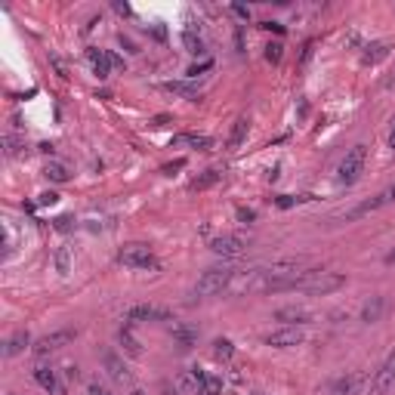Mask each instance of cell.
<instances>
[{
	"mask_svg": "<svg viewBox=\"0 0 395 395\" xmlns=\"http://www.w3.org/2000/svg\"><path fill=\"white\" fill-rule=\"evenodd\" d=\"M343 284H346V278L337 275V272H302V275L296 278L294 290L309 294V296H327V294H333V290H339Z\"/></svg>",
	"mask_w": 395,
	"mask_h": 395,
	"instance_id": "1",
	"label": "cell"
},
{
	"mask_svg": "<svg viewBox=\"0 0 395 395\" xmlns=\"http://www.w3.org/2000/svg\"><path fill=\"white\" fill-rule=\"evenodd\" d=\"M232 281H235V269H228V265H213V269H207L201 278H198L195 296H198V300L216 296V294H222Z\"/></svg>",
	"mask_w": 395,
	"mask_h": 395,
	"instance_id": "2",
	"label": "cell"
},
{
	"mask_svg": "<svg viewBox=\"0 0 395 395\" xmlns=\"http://www.w3.org/2000/svg\"><path fill=\"white\" fill-rule=\"evenodd\" d=\"M117 263L130 265V269H139V272H160V259L145 244H123L117 250Z\"/></svg>",
	"mask_w": 395,
	"mask_h": 395,
	"instance_id": "3",
	"label": "cell"
},
{
	"mask_svg": "<svg viewBox=\"0 0 395 395\" xmlns=\"http://www.w3.org/2000/svg\"><path fill=\"white\" fill-rule=\"evenodd\" d=\"M364 160H368V148H364V145L349 148V152H346V158L339 160V167H337V179L343 185H355L358 176L364 173Z\"/></svg>",
	"mask_w": 395,
	"mask_h": 395,
	"instance_id": "4",
	"label": "cell"
},
{
	"mask_svg": "<svg viewBox=\"0 0 395 395\" xmlns=\"http://www.w3.org/2000/svg\"><path fill=\"white\" fill-rule=\"evenodd\" d=\"M74 339V331H53V333H47V337H40L34 343V355L37 358H47V355H53V352H59V349H65L68 343Z\"/></svg>",
	"mask_w": 395,
	"mask_h": 395,
	"instance_id": "5",
	"label": "cell"
},
{
	"mask_svg": "<svg viewBox=\"0 0 395 395\" xmlns=\"http://www.w3.org/2000/svg\"><path fill=\"white\" fill-rule=\"evenodd\" d=\"M392 386H395V352L380 364V370L374 374L368 395H389V389H392Z\"/></svg>",
	"mask_w": 395,
	"mask_h": 395,
	"instance_id": "6",
	"label": "cell"
},
{
	"mask_svg": "<svg viewBox=\"0 0 395 395\" xmlns=\"http://www.w3.org/2000/svg\"><path fill=\"white\" fill-rule=\"evenodd\" d=\"M244 247H247L244 235H219V238L210 241V250L219 253V256H228V259L241 256V253H244Z\"/></svg>",
	"mask_w": 395,
	"mask_h": 395,
	"instance_id": "7",
	"label": "cell"
},
{
	"mask_svg": "<svg viewBox=\"0 0 395 395\" xmlns=\"http://www.w3.org/2000/svg\"><path fill=\"white\" fill-rule=\"evenodd\" d=\"M302 331L300 327H281V331L269 333L265 337V346H275V349H290V346H300L302 343Z\"/></svg>",
	"mask_w": 395,
	"mask_h": 395,
	"instance_id": "8",
	"label": "cell"
},
{
	"mask_svg": "<svg viewBox=\"0 0 395 395\" xmlns=\"http://www.w3.org/2000/svg\"><path fill=\"white\" fill-rule=\"evenodd\" d=\"M102 361H105V370H108V376L115 383H130V370H127V364L121 361V355H117V352H105L102 355Z\"/></svg>",
	"mask_w": 395,
	"mask_h": 395,
	"instance_id": "9",
	"label": "cell"
},
{
	"mask_svg": "<svg viewBox=\"0 0 395 395\" xmlns=\"http://www.w3.org/2000/svg\"><path fill=\"white\" fill-rule=\"evenodd\" d=\"M34 383L49 395L59 392V380H56V370L49 364H34Z\"/></svg>",
	"mask_w": 395,
	"mask_h": 395,
	"instance_id": "10",
	"label": "cell"
},
{
	"mask_svg": "<svg viewBox=\"0 0 395 395\" xmlns=\"http://www.w3.org/2000/svg\"><path fill=\"white\" fill-rule=\"evenodd\" d=\"M167 318H170V312L158 306H133L127 312V321H167Z\"/></svg>",
	"mask_w": 395,
	"mask_h": 395,
	"instance_id": "11",
	"label": "cell"
},
{
	"mask_svg": "<svg viewBox=\"0 0 395 395\" xmlns=\"http://www.w3.org/2000/svg\"><path fill=\"white\" fill-rule=\"evenodd\" d=\"M173 145H189V148H198V152H210L213 139L204 133H176L173 136Z\"/></svg>",
	"mask_w": 395,
	"mask_h": 395,
	"instance_id": "12",
	"label": "cell"
},
{
	"mask_svg": "<svg viewBox=\"0 0 395 395\" xmlns=\"http://www.w3.org/2000/svg\"><path fill=\"white\" fill-rule=\"evenodd\" d=\"M86 59H90L93 71H96L99 77H108V71H111V56L105 53V49H96V47H90V49H86Z\"/></svg>",
	"mask_w": 395,
	"mask_h": 395,
	"instance_id": "13",
	"label": "cell"
},
{
	"mask_svg": "<svg viewBox=\"0 0 395 395\" xmlns=\"http://www.w3.org/2000/svg\"><path fill=\"white\" fill-rule=\"evenodd\" d=\"M247 130H250V121H247V117H238V121L232 123V133H228V139H226V148H228V152H235V148L244 145Z\"/></svg>",
	"mask_w": 395,
	"mask_h": 395,
	"instance_id": "14",
	"label": "cell"
},
{
	"mask_svg": "<svg viewBox=\"0 0 395 395\" xmlns=\"http://www.w3.org/2000/svg\"><path fill=\"white\" fill-rule=\"evenodd\" d=\"M386 56H389V43L386 40H374V43H368V47H364L361 62H364V65H376V62H383Z\"/></svg>",
	"mask_w": 395,
	"mask_h": 395,
	"instance_id": "15",
	"label": "cell"
},
{
	"mask_svg": "<svg viewBox=\"0 0 395 395\" xmlns=\"http://www.w3.org/2000/svg\"><path fill=\"white\" fill-rule=\"evenodd\" d=\"M164 86L173 93V96H182V99H189V102H198V99H201V90H198L195 84H189V80H170V84H164Z\"/></svg>",
	"mask_w": 395,
	"mask_h": 395,
	"instance_id": "16",
	"label": "cell"
},
{
	"mask_svg": "<svg viewBox=\"0 0 395 395\" xmlns=\"http://www.w3.org/2000/svg\"><path fill=\"white\" fill-rule=\"evenodd\" d=\"M309 318H312V315H309V312H302V309H294V306H290V309H278V312H275V321H281V324H309Z\"/></svg>",
	"mask_w": 395,
	"mask_h": 395,
	"instance_id": "17",
	"label": "cell"
},
{
	"mask_svg": "<svg viewBox=\"0 0 395 395\" xmlns=\"http://www.w3.org/2000/svg\"><path fill=\"white\" fill-rule=\"evenodd\" d=\"M31 343V337H28V331H16L10 339L3 343V355L6 358H12V355H19V352H25V346Z\"/></svg>",
	"mask_w": 395,
	"mask_h": 395,
	"instance_id": "18",
	"label": "cell"
},
{
	"mask_svg": "<svg viewBox=\"0 0 395 395\" xmlns=\"http://www.w3.org/2000/svg\"><path fill=\"white\" fill-rule=\"evenodd\" d=\"M380 315H383V296H370L361 309V321L364 324H374V321H380Z\"/></svg>",
	"mask_w": 395,
	"mask_h": 395,
	"instance_id": "19",
	"label": "cell"
},
{
	"mask_svg": "<svg viewBox=\"0 0 395 395\" xmlns=\"http://www.w3.org/2000/svg\"><path fill=\"white\" fill-rule=\"evenodd\" d=\"M173 339H176V346L185 352V349H191V346H195L198 333L191 331V327H185V324H173Z\"/></svg>",
	"mask_w": 395,
	"mask_h": 395,
	"instance_id": "20",
	"label": "cell"
},
{
	"mask_svg": "<svg viewBox=\"0 0 395 395\" xmlns=\"http://www.w3.org/2000/svg\"><path fill=\"white\" fill-rule=\"evenodd\" d=\"M117 339H121V346H123V352L127 355H142V349H139V339L133 337V331H130V324H123L121 331H117Z\"/></svg>",
	"mask_w": 395,
	"mask_h": 395,
	"instance_id": "21",
	"label": "cell"
},
{
	"mask_svg": "<svg viewBox=\"0 0 395 395\" xmlns=\"http://www.w3.org/2000/svg\"><path fill=\"white\" fill-rule=\"evenodd\" d=\"M182 43H185V49H189L191 56H201L204 53V40L195 34V28H185L182 31Z\"/></svg>",
	"mask_w": 395,
	"mask_h": 395,
	"instance_id": "22",
	"label": "cell"
},
{
	"mask_svg": "<svg viewBox=\"0 0 395 395\" xmlns=\"http://www.w3.org/2000/svg\"><path fill=\"white\" fill-rule=\"evenodd\" d=\"M53 259H56V272H59V275H68V272H71V247H59Z\"/></svg>",
	"mask_w": 395,
	"mask_h": 395,
	"instance_id": "23",
	"label": "cell"
},
{
	"mask_svg": "<svg viewBox=\"0 0 395 395\" xmlns=\"http://www.w3.org/2000/svg\"><path fill=\"white\" fill-rule=\"evenodd\" d=\"M198 395H222V380L213 374H207L201 383V389H198Z\"/></svg>",
	"mask_w": 395,
	"mask_h": 395,
	"instance_id": "24",
	"label": "cell"
},
{
	"mask_svg": "<svg viewBox=\"0 0 395 395\" xmlns=\"http://www.w3.org/2000/svg\"><path fill=\"white\" fill-rule=\"evenodd\" d=\"M355 383H358V376H339V380L331 386V392H327V395H352Z\"/></svg>",
	"mask_w": 395,
	"mask_h": 395,
	"instance_id": "25",
	"label": "cell"
},
{
	"mask_svg": "<svg viewBox=\"0 0 395 395\" xmlns=\"http://www.w3.org/2000/svg\"><path fill=\"white\" fill-rule=\"evenodd\" d=\"M43 176L53 179V182H68V179H71V173H68V167H62V164H47Z\"/></svg>",
	"mask_w": 395,
	"mask_h": 395,
	"instance_id": "26",
	"label": "cell"
},
{
	"mask_svg": "<svg viewBox=\"0 0 395 395\" xmlns=\"http://www.w3.org/2000/svg\"><path fill=\"white\" fill-rule=\"evenodd\" d=\"M232 343H228V339H216L213 343V355L219 358V361H228V358H232Z\"/></svg>",
	"mask_w": 395,
	"mask_h": 395,
	"instance_id": "27",
	"label": "cell"
},
{
	"mask_svg": "<svg viewBox=\"0 0 395 395\" xmlns=\"http://www.w3.org/2000/svg\"><path fill=\"white\" fill-rule=\"evenodd\" d=\"M3 145H6V154H10V158H12V154H19V152H22V148H25V139H19L16 133H6Z\"/></svg>",
	"mask_w": 395,
	"mask_h": 395,
	"instance_id": "28",
	"label": "cell"
},
{
	"mask_svg": "<svg viewBox=\"0 0 395 395\" xmlns=\"http://www.w3.org/2000/svg\"><path fill=\"white\" fill-rule=\"evenodd\" d=\"M216 179H219V173H216V170H207V176L195 179V182H191V189H207V185H213Z\"/></svg>",
	"mask_w": 395,
	"mask_h": 395,
	"instance_id": "29",
	"label": "cell"
},
{
	"mask_svg": "<svg viewBox=\"0 0 395 395\" xmlns=\"http://www.w3.org/2000/svg\"><path fill=\"white\" fill-rule=\"evenodd\" d=\"M281 43H269V47H265V59L269 62H281Z\"/></svg>",
	"mask_w": 395,
	"mask_h": 395,
	"instance_id": "30",
	"label": "cell"
},
{
	"mask_svg": "<svg viewBox=\"0 0 395 395\" xmlns=\"http://www.w3.org/2000/svg\"><path fill=\"white\" fill-rule=\"evenodd\" d=\"M86 395H111V392L99 380H90V383H86Z\"/></svg>",
	"mask_w": 395,
	"mask_h": 395,
	"instance_id": "31",
	"label": "cell"
},
{
	"mask_svg": "<svg viewBox=\"0 0 395 395\" xmlns=\"http://www.w3.org/2000/svg\"><path fill=\"white\" fill-rule=\"evenodd\" d=\"M238 219L241 222H253V219H256V213H253V210H247V207H238Z\"/></svg>",
	"mask_w": 395,
	"mask_h": 395,
	"instance_id": "32",
	"label": "cell"
},
{
	"mask_svg": "<svg viewBox=\"0 0 395 395\" xmlns=\"http://www.w3.org/2000/svg\"><path fill=\"white\" fill-rule=\"evenodd\" d=\"M56 201H59V195H53V191H43V195H40V204H43V207H47V204H56Z\"/></svg>",
	"mask_w": 395,
	"mask_h": 395,
	"instance_id": "33",
	"label": "cell"
},
{
	"mask_svg": "<svg viewBox=\"0 0 395 395\" xmlns=\"http://www.w3.org/2000/svg\"><path fill=\"white\" fill-rule=\"evenodd\" d=\"M182 164H185V160H173V164H167V167H164V173H167V176H173V170H179Z\"/></svg>",
	"mask_w": 395,
	"mask_h": 395,
	"instance_id": "34",
	"label": "cell"
},
{
	"mask_svg": "<svg viewBox=\"0 0 395 395\" xmlns=\"http://www.w3.org/2000/svg\"><path fill=\"white\" fill-rule=\"evenodd\" d=\"M232 10H235V16H241V19L250 16V10H247V6H232Z\"/></svg>",
	"mask_w": 395,
	"mask_h": 395,
	"instance_id": "35",
	"label": "cell"
},
{
	"mask_svg": "<svg viewBox=\"0 0 395 395\" xmlns=\"http://www.w3.org/2000/svg\"><path fill=\"white\" fill-rule=\"evenodd\" d=\"M389 148H395V117H392V130H389Z\"/></svg>",
	"mask_w": 395,
	"mask_h": 395,
	"instance_id": "36",
	"label": "cell"
},
{
	"mask_svg": "<svg viewBox=\"0 0 395 395\" xmlns=\"http://www.w3.org/2000/svg\"><path fill=\"white\" fill-rule=\"evenodd\" d=\"M290 204H294V201H290L287 195H281V198H278V207H290Z\"/></svg>",
	"mask_w": 395,
	"mask_h": 395,
	"instance_id": "37",
	"label": "cell"
},
{
	"mask_svg": "<svg viewBox=\"0 0 395 395\" xmlns=\"http://www.w3.org/2000/svg\"><path fill=\"white\" fill-rule=\"evenodd\" d=\"M115 10L121 12V16H127V12H130V6H127V3H115Z\"/></svg>",
	"mask_w": 395,
	"mask_h": 395,
	"instance_id": "38",
	"label": "cell"
},
{
	"mask_svg": "<svg viewBox=\"0 0 395 395\" xmlns=\"http://www.w3.org/2000/svg\"><path fill=\"white\" fill-rule=\"evenodd\" d=\"M386 195H389V201H395V185H392V189L386 191Z\"/></svg>",
	"mask_w": 395,
	"mask_h": 395,
	"instance_id": "39",
	"label": "cell"
},
{
	"mask_svg": "<svg viewBox=\"0 0 395 395\" xmlns=\"http://www.w3.org/2000/svg\"><path fill=\"white\" fill-rule=\"evenodd\" d=\"M386 263H395V253H389V256H386Z\"/></svg>",
	"mask_w": 395,
	"mask_h": 395,
	"instance_id": "40",
	"label": "cell"
},
{
	"mask_svg": "<svg viewBox=\"0 0 395 395\" xmlns=\"http://www.w3.org/2000/svg\"><path fill=\"white\" fill-rule=\"evenodd\" d=\"M130 395H145V392H142V389H133V392H130Z\"/></svg>",
	"mask_w": 395,
	"mask_h": 395,
	"instance_id": "41",
	"label": "cell"
},
{
	"mask_svg": "<svg viewBox=\"0 0 395 395\" xmlns=\"http://www.w3.org/2000/svg\"><path fill=\"white\" fill-rule=\"evenodd\" d=\"M253 395H263V392H253Z\"/></svg>",
	"mask_w": 395,
	"mask_h": 395,
	"instance_id": "42",
	"label": "cell"
},
{
	"mask_svg": "<svg viewBox=\"0 0 395 395\" xmlns=\"http://www.w3.org/2000/svg\"><path fill=\"white\" fill-rule=\"evenodd\" d=\"M6 395H16V392H6Z\"/></svg>",
	"mask_w": 395,
	"mask_h": 395,
	"instance_id": "43",
	"label": "cell"
}]
</instances>
